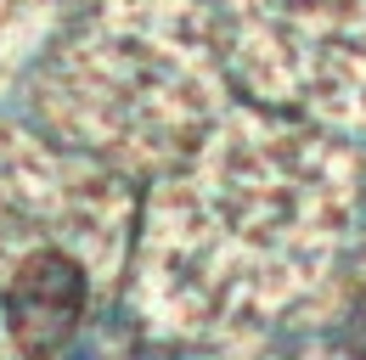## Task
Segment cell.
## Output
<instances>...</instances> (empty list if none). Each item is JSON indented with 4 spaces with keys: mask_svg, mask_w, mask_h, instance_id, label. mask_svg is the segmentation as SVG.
<instances>
[{
    "mask_svg": "<svg viewBox=\"0 0 366 360\" xmlns=\"http://www.w3.org/2000/svg\"><path fill=\"white\" fill-rule=\"evenodd\" d=\"M85 310V276L68 254H34L23 259V270L11 276V293H6V315H11V338L29 360H51L56 349H68L74 326Z\"/></svg>",
    "mask_w": 366,
    "mask_h": 360,
    "instance_id": "1",
    "label": "cell"
}]
</instances>
